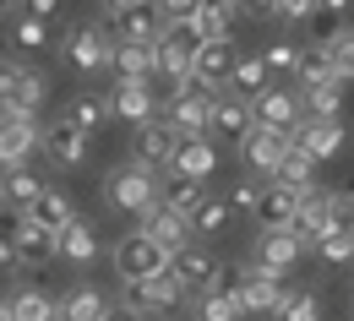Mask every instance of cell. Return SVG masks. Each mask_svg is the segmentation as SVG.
<instances>
[{
  "instance_id": "42",
  "label": "cell",
  "mask_w": 354,
  "mask_h": 321,
  "mask_svg": "<svg viewBox=\"0 0 354 321\" xmlns=\"http://www.w3.org/2000/svg\"><path fill=\"white\" fill-rule=\"evenodd\" d=\"M11 39H17L22 49H49V22H44V17L17 11V17H11Z\"/></svg>"
},
{
  "instance_id": "30",
  "label": "cell",
  "mask_w": 354,
  "mask_h": 321,
  "mask_svg": "<svg viewBox=\"0 0 354 321\" xmlns=\"http://www.w3.org/2000/svg\"><path fill=\"white\" fill-rule=\"evenodd\" d=\"M158 202L169 207V213H180V218H191L207 196H202V180H185V175H169V180L158 185Z\"/></svg>"
},
{
  "instance_id": "27",
  "label": "cell",
  "mask_w": 354,
  "mask_h": 321,
  "mask_svg": "<svg viewBox=\"0 0 354 321\" xmlns=\"http://www.w3.org/2000/svg\"><path fill=\"white\" fill-rule=\"evenodd\" d=\"M17 256H22V267H44L49 256H60L55 251V234L49 229H39V224H28V218H17Z\"/></svg>"
},
{
  "instance_id": "57",
  "label": "cell",
  "mask_w": 354,
  "mask_h": 321,
  "mask_svg": "<svg viewBox=\"0 0 354 321\" xmlns=\"http://www.w3.org/2000/svg\"><path fill=\"white\" fill-rule=\"evenodd\" d=\"M229 6H245V0H229Z\"/></svg>"
},
{
  "instance_id": "46",
  "label": "cell",
  "mask_w": 354,
  "mask_h": 321,
  "mask_svg": "<svg viewBox=\"0 0 354 321\" xmlns=\"http://www.w3.org/2000/svg\"><path fill=\"white\" fill-rule=\"evenodd\" d=\"M158 6V17H164V28H185L196 11H202V0H153Z\"/></svg>"
},
{
  "instance_id": "15",
  "label": "cell",
  "mask_w": 354,
  "mask_h": 321,
  "mask_svg": "<svg viewBox=\"0 0 354 321\" xmlns=\"http://www.w3.org/2000/svg\"><path fill=\"white\" fill-rule=\"evenodd\" d=\"M300 251H306V240H300L295 229H262V240H257V256H251V262L283 278L295 262H300Z\"/></svg>"
},
{
  "instance_id": "34",
  "label": "cell",
  "mask_w": 354,
  "mask_h": 321,
  "mask_svg": "<svg viewBox=\"0 0 354 321\" xmlns=\"http://www.w3.org/2000/svg\"><path fill=\"white\" fill-rule=\"evenodd\" d=\"M0 191H6V202H11V207H33V202H39V191H44V180L22 164V169H6Z\"/></svg>"
},
{
  "instance_id": "16",
  "label": "cell",
  "mask_w": 354,
  "mask_h": 321,
  "mask_svg": "<svg viewBox=\"0 0 354 321\" xmlns=\"http://www.w3.org/2000/svg\"><path fill=\"white\" fill-rule=\"evenodd\" d=\"M295 213H300V191L267 180L262 202H257V224H262V229H295Z\"/></svg>"
},
{
  "instance_id": "51",
  "label": "cell",
  "mask_w": 354,
  "mask_h": 321,
  "mask_svg": "<svg viewBox=\"0 0 354 321\" xmlns=\"http://www.w3.org/2000/svg\"><path fill=\"white\" fill-rule=\"evenodd\" d=\"M240 11H251V17H278V0H245Z\"/></svg>"
},
{
  "instance_id": "21",
  "label": "cell",
  "mask_w": 354,
  "mask_h": 321,
  "mask_svg": "<svg viewBox=\"0 0 354 321\" xmlns=\"http://www.w3.org/2000/svg\"><path fill=\"white\" fill-rule=\"evenodd\" d=\"M22 218H28V224H39V229H49V234H60L77 213H71V196H66V191L44 185V191H39V202H33V207H22Z\"/></svg>"
},
{
  "instance_id": "10",
  "label": "cell",
  "mask_w": 354,
  "mask_h": 321,
  "mask_svg": "<svg viewBox=\"0 0 354 321\" xmlns=\"http://www.w3.org/2000/svg\"><path fill=\"white\" fill-rule=\"evenodd\" d=\"M39 142H44L39 115H6V109H0V164H6V169H22Z\"/></svg>"
},
{
  "instance_id": "45",
  "label": "cell",
  "mask_w": 354,
  "mask_h": 321,
  "mask_svg": "<svg viewBox=\"0 0 354 321\" xmlns=\"http://www.w3.org/2000/svg\"><path fill=\"white\" fill-rule=\"evenodd\" d=\"M262 60H267L272 77H295V71H300V49H295V44H272Z\"/></svg>"
},
{
  "instance_id": "6",
  "label": "cell",
  "mask_w": 354,
  "mask_h": 321,
  "mask_svg": "<svg viewBox=\"0 0 354 321\" xmlns=\"http://www.w3.org/2000/svg\"><path fill=\"white\" fill-rule=\"evenodd\" d=\"M338 207H344V196L338 191H327V185H306L300 191V213H295V234L306 240V245H316L327 229H338L344 218H338Z\"/></svg>"
},
{
  "instance_id": "3",
  "label": "cell",
  "mask_w": 354,
  "mask_h": 321,
  "mask_svg": "<svg viewBox=\"0 0 354 321\" xmlns=\"http://www.w3.org/2000/svg\"><path fill=\"white\" fill-rule=\"evenodd\" d=\"M104 28H109L115 44H120V39H147V44H158L164 17H158L153 0H104Z\"/></svg>"
},
{
  "instance_id": "36",
  "label": "cell",
  "mask_w": 354,
  "mask_h": 321,
  "mask_svg": "<svg viewBox=\"0 0 354 321\" xmlns=\"http://www.w3.org/2000/svg\"><path fill=\"white\" fill-rule=\"evenodd\" d=\"M196 316H202V321H240L245 311H240V300H234L229 289H218V283H213V289L196 300Z\"/></svg>"
},
{
  "instance_id": "1",
  "label": "cell",
  "mask_w": 354,
  "mask_h": 321,
  "mask_svg": "<svg viewBox=\"0 0 354 321\" xmlns=\"http://www.w3.org/2000/svg\"><path fill=\"white\" fill-rule=\"evenodd\" d=\"M218 289H229L234 300H240V311L245 316H278V305L289 300V289L278 283V273H267V267H240V273H223Z\"/></svg>"
},
{
  "instance_id": "37",
  "label": "cell",
  "mask_w": 354,
  "mask_h": 321,
  "mask_svg": "<svg viewBox=\"0 0 354 321\" xmlns=\"http://www.w3.org/2000/svg\"><path fill=\"white\" fill-rule=\"evenodd\" d=\"M66 120L71 126H82V131H98L104 120H109V98H93V93H82V98H71V109H66Z\"/></svg>"
},
{
  "instance_id": "52",
  "label": "cell",
  "mask_w": 354,
  "mask_h": 321,
  "mask_svg": "<svg viewBox=\"0 0 354 321\" xmlns=\"http://www.w3.org/2000/svg\"><path fill=\"white\" fill-rule=\"evenodd\" d=\"M104 321H142V316H136L131 305H120V311H104Z\"/></svg>"
},
{
  "instance_id": "4",
  "label": "cell",
  "mask_w": 354,
  "mask_h": 321,
  "mask_svg": "<svg viewBox=\"0 0 354 321\" xmlns=\"http://www.w3.org/2000/svg\"><path fill=\"white\" fill-rule=\"evenodd\" d=\"M169 262H175V251H164L153 234H126L120 245H115V273L126 278V283H142V278H158L169 273Z\"/></svg>"
},
{
  "instance_id": "39",
  "label": "cell",
  "mask_w": 354,
  "mask_h": 321,
  "mask_svg": "<svg viewBox=\"0 0 354 321\" xmlns=\"http://www.w3.org/2000/svg\"><path fill=\"white\" fill-rule=\"evenodd\" d=\"M11 316H17V321H55L60 311L49 305V294H44V289H22V294L11 300Z\"/></svg>"
},
{
  "instance_id": "50",
  "label": "cell",
  "mask_w": 354,
  "mask_h": 321,
  "mask_svg": "<svg viewBox=\"0 0 354 321\" xmlns=\"http://www.w3.org/2000/svg\"><path fill=\"white\" fill-rule=\"evenodd\" d=\"M22 11H28V17H55V11H60V0H22Z\"/></svg>"
},
{
  "instance_id": "7",
  "label": "cell",
  "mask_w": 354,
  "mask_h": 321,
  "mask_svg": "<svg viewBox=\"0 0 354 321\" xmlns=\"http://www.w3.org/2000/svg\"><path fill=\"white\" fill-rule=\"evenodd\" d=\"M180 300H191V289H185L175 273H158V278H142V283H126V305H131L136 316H158V311H175Z\"/></svg>"
},
{
  "instance_id": "25",
  "label": "cell",
  "mask_w": 354,
  "mask_h": 321,
  "mask_svg": "<svg viewBox=\"0 0 354 321\" xmlns=\"http://www.w3.org/2000/svg\"><path fill=\"white\" fill-rule=\"evenodd\" d=\"M257 126V109L245 104V98H234V93H223L218 104H213V131H223V137L245 142V131Z\"/></svg>"
},
{
  "instance_id": "47",
  "label": "cell",
  "mask_w": 354,
  "mask_h": 321,
  "mask_svg": "<svg viewBox=\"0 0 354 321\" xmlns=\"http://www.w3.org/2000/svg\"><path fill=\"white\" fill-rule=\"evenodd\" d=\"M17 224H6V218H0V278L6 273H17V267H22V256H17Z\"/></svg>"
},
{
  "instance_id": "48",
  "label": "cell",
  "mask_w": 354,
  "mask_h": 321,
  "mask_svg": "<svg viewBox=\"0 0 354 321\" xmlns=\"http://www.w3.org/2000/svg\"><path fill=\"white\" fill-rule=\"evenodd\" d=\"M257 202H262V185L257 180H245V185L229 191V207H234V213H251V218H257Z\"/></svg>"
},
{
  "instance_id": "24",
  "label": "cell",
  "mask_w": 354,
  "mask_h": 321,
  "mask_svg": "<svg viewBox=\"0 0 354 321\" xmlns=\"http://www.w3.org/2000/svg\"><path fill=\"white\" fill-rule=\"evenodd\" d=\"M109 115L147 126V120H153V93H147V82H126V77H120L115 93H109Z\"/></svg>"
},
{
  "instance_id": "19",
  "label": "cell",
  "mask_w": 354,
  "mask_h": 321,
  "mask_svg": "<svg viewBox=\"0 0 354 321\" xmlns=\"http://www.w3.org/2000/svg\"><path fill=\"white\" fill-rule=\"evenodd\" d=\"M257 126H272V131H295L306 115H300V93H283V88H267L257 104Z\"/></svg>"
},
{
  "instance_id": "9",
  "label": "cell",
  "mask_w": 354,
  "mask_h": 321,
  "mask_svg": "<svg viewBox=\"0 0 354 321\" xmlns=\"http://www.w3.org/2000/svg\"><path fill=\"white\" fill-rule=\"evenodd\" d=\"M191 71H196V82L213 93V98H223L229 93V71H234V39H202Z\"/></svg>"
},
{
  "instance_id": "8",
  "label": "cell",
  "mask_w": 354,
  "mask_h": 321,
  "mask_svg": "<svg viewBox=\"0 0 354 321\" xmlns=\"http://www.w3.org/2000/svg\"><path fill=\"white\" fill-rule=\"evenodd\" d=\"M66 60H71L77 71L115 66V39H109V28H104V22H82V28H71V39H66Z\"/></svg>"
},
{
  "instance_id": "28",
  "label": "cell",
  "mask_w": 354,
  "mask_h": 321,
  "mask_svg": "<svg viewBox=\"0 0 354 321\" xmlns=\"http://www.w3.org/2000/svg\"><path fill=\"white\" fill-rule=\"evenodd\" d=\"M267 77H272V71H267L262 55H245V60H234V71H229V93L257 104V98L267 93Z\"/></svg>"
},
{
  "instance_id": "17",
  "label": "cell",
  "mask_w": 354,
  "mask_h": 321,
  "mask_svg": "<svg viewBox=\"0 0 354 321\" xmlns=\"http://www.w3.org/2000/svg\"><path fill=\"white\" fill-rule=\"evenodd\" d=\"M169 273L191 289V294H207L213 283H218V262L202 251V245H185V251H175V262H169Z\"/></svg>"
},
{
  "instance_id": "14",
  "label": "cell",
  "mask_w": 354,
  "mask_h": 321,
  "mask_svg": "<svg viewBox=\"0 0 354 321\" xmlns=\"http://www.w3.org/2000/svg\"><path fill=\"white\" fill-rule=\"evenodd\" d=\"M196 44H202V39H196V28H191V22H185V28H164V33H158V71H164V77H191V60H196Z\"/></svg>"
},
{
  "instance_id": "38",
  "label": "cell",
  "mask_w": 354,
  "mask_h": 321,
  "mask_svg": "<svg viewBox=\"0 0 354 321\" xmlns=\"http://www.w3.org/2000/svg\"><path fill=\"white\" fill-rule=\"evenodd\" d=\"M229 218H234V207L207 196V202H202V207L191 213V234H223V229H229Z\"/></svg>"
},
{
  "instance_id": "11",
  "label": "cell",
  "mask_w": 354,
  "mask_h": 321,
  "mask_svg": "<svg viewBox=\"0 0 354 321\" xmlns=\"http://www.w3.org/2000/svg\"><path fill=\"white\" fill-rule=\"evenodd\" d=\"M295 147V131H272V126H251L245 142H240V158L257 169V175H272L283 164V153Z\"/></svg>"
},
{
  "instance_id": "54",
  "label": "cell",
  "mask_w": 354,
  "mask_h": 321,
  "mask_svg": "<svg viewBox=\"0 0 354 321\" xmlns=\"http://www.w3.org/2000/svg\"><path fill=\"white\" fill-rule=\"evenodd\" d=\"M338 218H344V229L354 234V202H344V207H338Z\"/></svg>"
},
{
  "instance_id": "40",
  "label": "cell",
  "mask_w": 354,
  "mask_h": 321,
  "mask_svg": "<svg viewBox=\"0 0 354 321\" xmlns=\"http://www.w3.org/2000/svg\"><path fill=\"white\" fill-rule=\"evenodd\" d=\"M295 77H300V93L322 88V82H338V77H333V60H327V49H322V44L310 49V55H300V71H295Z\"/></svg>"
},
{
  "instance_id": "5",
  "label": "cell",
  "mask_w": 354,
  "mask_h": 321,
  "mask_svg": "<svg viewBox=\"0 0 354 321\" xmlns=\"http://www.w3.org/2000/svg\"><path fill=\"white\" fill-rule=\"evenodd\" d=\"M109 202H115L120 213H142V207H153V202H158V169L142 164V158L120 164V169L109 175Z\"/></svg>"
},
{
  "instance_id": "20",
  "label": "cell",
  "mask_w": 354,
  "mask_h": 321,
  "mask_svg": "<svg viewBox=\"0 0 354 321\" xmlns=\"http://www.w3.org/2000/svg\"><path fill=\"white\" fill-rule=\"evenodd\" d=\"M175 126L169 120H147V126H136V158L142 164H153V169H169V158H175Z\"/></svg>"
},
{
  "instance_id": "26",
  "label": "cell",
  "mask_w": 354,
  "mask_h": 321,
  "mask_svg": "<svg viewBox=\"0 0 354 321\" xmlns=\"http://www.w3.org/2000/svg\"><path fill=\"white\" fill-rule=\"evenodd\" d=\"M213 147H207V137H191L175 147V158H169V175H185V180H207L213 175Z\"/></svg>"
},
{
  "instance_id": "29",
  "label": "cell",
  "mask_w": 354,
  "mask_h": 321,
  "mask_svg": "<svg viewBox=\"0 0 354 321\" xmlns=\"http://www.w3.org/2000/svg\"><path fill=\"white\" fill-rule=\"evenodd\" d=\"M300 115L306 120H338L344 115V82H322L300 93Z\"/></svg>"
},
{
  "instance_id": "55",
  "label": "cell",
  "mask_w": 354,
  "mask_h": 321,
  "mask_svg": "<svg viewBox=\"0 0 354 321\" xmlns=\"http://www.w3.org/2000/svg\"><path fill=\"white\" fill-rule=\"evenodd\" d=\"M0 321H17V316H11V305H6V300H0Z\"/></svg>"
},
{
  "instance_id": "33",
  "label": "cell",
  "mask_w": 354,
  "mask_h": 321,
  "mask_svg": "<svg viewBox=\"0 0 354 321\" xmlns=\"http://www.w3.org/2000/svg\"><path fill=\"white\" fill-rule=\"evenodd\" d=\"M104 311H109V305H104V294H98V289H71L55 321H104Z\"/></svg>"
},
{
  "instance_id": "43",
  "label": "cell",
  "mask_w": 354,
  "mask_h": 321,
  "mask_svg": "<svg viewBox=\"0 0 354 321\" xmlns=\"http://www.w3.org/2000/svg\"><path fill=\"white\" fill-rule=\"evenodd\" d=\"M322 49H327V60H333V77H338V82H354V33H333Z\"/></svg>"
},
{
  "instance_id": "13",
  "label": "cell",
  "mask_w": 354,
  "mask_h": 321,
  "mask_svg": "<svg viewBox=\"0 0 354 321\" xmlns=\"http://www.w3.org/2000/svg\"><path fill=\"white\" fill-rule=\"evenodd\" d=\"M136 229L153 234L164 251H185L191 245V218H180V213H169L164 202H153V207H142L136 213Z\"/></svg>"
},
{
  "instance_id": "41",
  "label": "cell",
  "mask_w": 354,
  "mask_h": 321,
  "mask_svg": "<svg viewBox=\"0 0 354 321\" xmlns=\"http://www.w3.org/2000/svg\"><path fill=\"white\" fill-rule=\"evenodd\" d=\"M316 256H322L327 267H344V262L354 256V234L344 229V224H338V229H327L322 240H316Z\"/></svg>"
},
{
  "instance_id": "23",
  "label": "cell",
  "mask_w": 354,
  "mask_h": 321,
  "mask_svg": "<svg viewBox=\"0 0 354 321\" xmlns=\"http://www.w3.org/2000/svg\"><path fill=\"white\" fill-rule=\"evenodd\" d=\"M295 147H306L310 158L322 164V158H333V153L344 147V126H338V120H300V126H295Z\"/></svg>"
},
{
  "instance_id": "53",
  "label": "cell",
  "mask_w": 354,
  "mask_h": 321,
  "mask_svg": "<svg viewBox=\"0 0 354 321\" xmlns=\"http://www.w3.org/2000/svg\"><path fill=\"white\" fill-rule=\"evenodd\" d=\"M349 6H354V0H322V11H333V17H344Z\"/></svg>"
},
{
  "instance_id": "44",
  "label": "cell",
  "mask_w": 354,
  "mask_h": 321,
  "mask_svg": "<svg viewBox=\"0 0 354 321\" xmlns=\"http://www.w3.org/2000/svg\"><path fill=\"white\" fill-rule=\"evenodd\" d=\"M278 321H322V300H316L310 289H300V294H289V300L278 305Z\"/></svg>"
},
{
  "instance_id": "12",
  "label": "cell",
  "mask_w": 354,
  "mask_h": 321,
  "mask_svg": "<svg viewBox=\"0 0 354 321\" xmlns=\"http://www.w3.org/2000/svg\"><path fill=\"white\" fill-rule=\"evenodd\" d=\"M213 93L207 88H196V93H185V98H169V126H175V137L180 142H191V137H207L213 131Z\"/></svg>"
},
{
  "instance_id": "32",
  "label": "cell",
  "mask_w": 354,
  "mask_h": 321,
  "mask_svg": "<svg viewBox=\"0 0 354 321\" xmlns=\"http://www.w3.org/2000/svg\"><path fill=\"white\" fill-rule=\"evenodd\" d=\"M234 11H240V6H229V0H202V11L191 17V28H196V39H234V33H229V22H234Z\"/></svg>"
},
{
  "instance_id": "22",
  "label": "cell",
  "mask_w": 354,
  "mask_h": 321,
  "mask_svg": "<svg viewBox=\"0 0 354 321\" xmlns=\"http://www.w3.org/2000/svg\"><path fill=\"white\" fill-rule=\"evenodd\" d=\"M115 71H120L126 82H147V77L158 71V49L147 44V39H120V44H115Z\"/></svg>"
},
{
  "instance_id": "56",
  "label": "cell",
  "mask_w": 354,
  "mask_h": 321,
  "mask_svg": "<svg viewBox=\"0 0 354 321\" xmlns=\"http://www.w3.org/2000/svg\"><path fill=\"white\" fill-rule=\"evenodd\" d=\"M6 11H11V0H0V17H6Z\"/></svg>"
},
{
  "instance_id": "31",
  "label": "cell",
  "mask_w": 354,
  "mask_h": 321,
  "mask_svg": "<svg viewBox=\"0 0 354 321\" xmlns=\"http://www.w3.org/2000/svg\"><path fill=\"white\" fill-rule=\"evenodd\" d=\"M55 251H60L66 262H93V251H98V234H93V224L71 218L66 229L55 234Z\"/></svg>"
},
{
  "instance_id": "18",
  "label": "cell",
  "mask_w": 354,
  "mask_h": 321,
  "mask_svg": "<svg viewBox=\"0 0 354 321\" xmlns=\"http://www.w3.org/2000/svg\"><path fill=\"white\" fill-rule=\"evenodd\" d=\"M88 142H93V137L82 131V126H71V120H55V126L44 131V142H39V147H44V153L55 158V164L77 169V164L88 158Z\"/></svg>"
},
{
  "instance_id": "2",
  "label": "cell",
  "mask_w": 354,
  "mask_h": 321,
  "mask_svg": "<svg viewBox=\"0 0 354 321\" xmlns=\"http://www.w3.org/2000/svg\"><path fill=\"white\" fill-rule=\"evenodd\" d=\"M44 71L22 66V60H0V109L6 115H39L44 109Z\"/></svg>"
},
{
  "instance_id": "49",
  "label": "cell",
  "mask_w": 354,
  "mask_h": 321,
  "mask_svg": "<svg viewBox=\"0 0 354 321\" xmlns=\"http://www.w3.org/2000/svg\"><path fill=\"white\" fill-rule=\"evenodd\" d=\"M316 11H322V0H278V17H283V22H306Z\"/></svg>"
},
{
  "instance_id": "58",
  "label": "cell",
  "mask_w": 354,
  "mask_h": 321,
  "mask_svg": "<svg viewBox=\"0 0 354 321\" xmlns=\"http://www.w3.org/2000/svg\"><path fill=\"white\" fill-rule=\"evenodd\" d=\"M0 202H6V191H0Z\"/></svg>"
},
{
  "instance_id": "35",
  "label": "cell",
  "mask_w": 354,
  "mask_h": 321,
  "mask_svg": "<svg viewBox=\"0 0 354 321\" xmlns=\"http://www.w3.org/2000/svg\"><path fill=\"white\" fill-rule=\"evenodd\" d=\"M310 175H316V158H310L306 147H289V153H283V164L272 169V180H278V185H295V191H306Z\"/></svg>"
}]
</instances>
